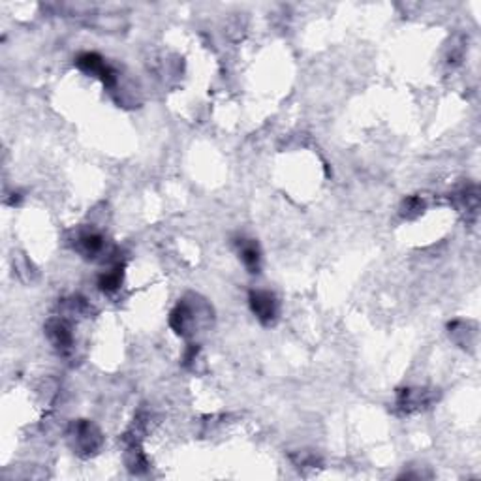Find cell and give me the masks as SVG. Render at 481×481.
<instances>
[{"label": "cell", "mask_w": 481, "mask_h": 481, "mask_svg": "<svg viewBox=\"0 0 481 481\" xmlns=\"http://www.w3.org/2000/svg\"><path fill=\"white\" fill-rule=\"evenodd\" d=\"M77 66L87 74L100 77L104 85H108V87H111L115 83V72L96 53H83L81 57L77 58Z\"/></svg>", "instance_id": "3957f363"}, {"label": "cell", "mask_w": 481, "mask_h": 481, "mask_svg": "<svg viewBox=\"0 0 481 481\" xmlns=\"http://www.w3.org/2000/svg\"><path fill=\"white\" fill-rule=\"evenodd\" d=\"M431 402L427 391H411V389H405V391L399 395V406L405 411H411V410H419Z\"/></svg>", "instance_id": "8992f818"}, {"label": "cell", "mask_w": 481, "mask_h": 481, "mask_svg": "<svg viewBox=\"0 0 481 481\" xmlns=\"http://www.w3.org/2000/svg\"><path fill=\"white\" fill-rule=\"evenodd\" d=\"M77 245H79V250L89 258H95L96 254H100L104 250V239H101V235L95 234V231L83 234L77 239Z\"/></svg>", "instance_id": "52a82bcc"}, {"label": "cell", "mask_w": 481, "mask_h": 481, "mask_svg": "<svg viewBox=\"0 0 481 481\" xmlns=\"http://www.w3.org/2000/svg\"><path fill=\"white\" fill-rule=\"evenodd\" d=\"M250 309L256 314V318L266 325H271L277 316H279V301L275 297V293L267 290H254L250 291Z\"/></svg>", "instance_id": "7a4b0ae2"}, {"label": "cell", "mask_w": 481, "mask_h": 481, "mask_svg": "<svg viewBox=\"0 0 481 481\" xmlns=\"http://www.w3.org/2000/svg\"><path fill=\"white\" fill-rule=\"evenodd\" d=\"M45 329H47V336H49L51 344H53L55 348L60 350V352H68V350L72 348V344H74V335H72L68 323L64 322L63 318H60V320H58V318L49 320L47 325H45Z\"/></svg>", "instance_id": "277c9868"}, {"label": "cell", "mask_w": 481, "mask_h": 481, "mask_svg": "<svg viewBox=\"0 0 481 481\" xmlns=\"http://www.w3.org/2000/svg\"><path fill=\"white\" fill-rule=\"evenodd\" d=\"M239 254L243 263L250 272L260 271V248L250 239H239Z\"/></svg>", "instance_id": "5b68a950"}, {"label": "cell", "mask_w": 481, "mask_h": 481, "mask_svg": "<svg viewBox=\"0 0 481 481\" xmlns=\"http://www.w3.org/2000/svg\"><path fill=\"white\" fill-rule=\"evenodd\" d=\"M119 286H120L119 269H113V271H109V272H106V275H101L100 288L106 291V293H111V291L117 290Z\"/></svg>", "instance_id": "ba28073f"}, {"label": "cell", "mask_w": 481, "mask_h": 481, "mask_svg": "<svg viewBox=\"0 0 481 481\" xmlns=\"http://www.w3.org/2000/svg\"><path fill=\"white\" fill-rule=\"evenodd\" d=\"M70 443L77 453L90 455L100 448L101 434L89 421H77V423L72 425L70 429Z\"/></svg>", "instance_id": "6da1fadb"}]
</instances>
